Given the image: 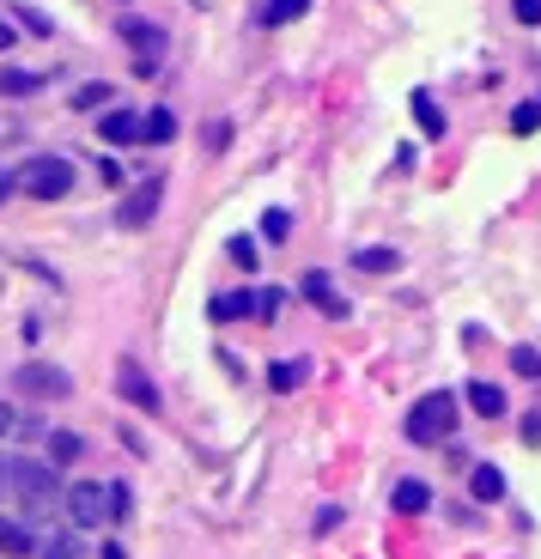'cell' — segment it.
I'll list each match as a JSON object with an SVG mask.
<instances>
[{
	"instance_id": "8fae6325",
	"label": "cell",
	"mask_w": 541,
	"mask_h": 559,
	"mask_svg": "<svg viewBox=\"0 0 541 559\" xmlns=\"http://www.w3.org/2000/svg\"><path fill=\"white\" fill-rule=\"evenodd\" d=\"M469 408H475L481 420H499V414H505V389L487 383V377H475V383H469Z\"/></svg>"
},
{
	"instance_id": "ac0fdd59",
	"label": "cell",
	"mask_w": 541,
	"mask_h": 559,
	"mask_svg": "<svg viewBox=\"0 0 541 559\" xmlns=\"http://www.w3.org/2000/svg\"><path fill=\"white\" fill-rule=\"evenodd\" d=\"M140 140H177V116L159 104V110H146L140 116Z\"/></svg>"
},
{
	"instance_id": "52a82bcc",
	"label": "cell",
	"mask_w": 541,
	"mask_h": 559,
	"mask_svg": "<svg viewBox=\"0 0 541 559\" xmlns=\"http://www.w3.org/2000/svg\"><path fill=\"white\" fill-rule=\"evenodd\" d=\"M159 207H165V177H146L140 189H128V195H122L116 225H122V231H140V225H146L152 213H159Z\"/></svg>"
},
{
	"instance_id": "f1b7e54d",
	"label": "cell",
	"mask_w": 541,
	"mask_h": 559,
	"mask_svg": "<svg viewBox=\"0 0 541 559\" xmlns=\"http://www.w3.org/2000/svg\"><path fill=\"white\" fill-rule=\"evenodd\" d=\"M19 25H25V31H31V37H49V19H43V13H37V7H25V13H19Z\"/></svg>"
},
{
	"instance_id": "7402d4cb",
	"label": "cell",
	"mask_w": 541,
	"mask_h": 559,
	"mask_svg": "<svg viewBox=\"0 0 541 559\" xmlns=\"http://www.w3.org/2000/svg\"><path fill=\"white\" fill-rule=\"evenodd\" d=\"M298 377H304V365H298V359H280V365L268 371V389H274V395H292Z\"/></svg>"
},
{
	"instance_id": "e0dca14e",
	"label": "cell",
	"mask_w": 541,
	"mask_h": 559,
	"mask_svg": "<svg viewBox=\"0 0 541 559\" xmlns=\"http://www.w3.org/2000/svg\"><path fill=\"white\" fill-rule=\"evenodd\" d=\"M298 13H311V0H268V7L256 13V25H268V31H274V25H292Z\"/></svg>"
},
{
	"instance_id": "6da1fadb",
	"label": "cell",
	"mask_w": 541,
	"mask_h": 559,
	"mask_svg": "<svg viewBox=\"0 0 541 559\" xmlns=\"http://www.w3.org/2000/svg\"><path fill=\"white\" fill-rule=\"evenodd\" d=\"M0 493L19 499L25 511H43L55 499V468L37 456H0Z\"/></svg>"
},
{
	"instance_id": "4316f807",
	"label": "cell",
	"mask_w": 541,
	"mask_h": 559,
	"mask_svg": "<svg viewBox=\"0 0 541 559\" xmlns=\"http://www.w3.org/2000/svg\"><path fill=\"white\" fill-rule=\"evenodd\" d=\"M128 517H134V493L116 481V487H110V523H128Z\"/></svg>"
},
{
	"instance_id": "9c48e42d",
	"label": "cell",
	"mask_w": 541,
	"mask_h": 559,
	"mask_svg": "<svg viewBox=\"0 0 541 559\" xmlns=\"http://www.w3.org/2000/svg\"><path fill=\"white\" fill-rule=\"evenodd\" d=\"M116 31H122V43H134L140 55H152V61H159V49H165V31L152 25V19H122Z\"/></svg>"
},
{
	"instance_id": "1f68e13d",
	"label": "cell",
	"mask_w": 541,
	"mask_h": 559,
	"mask_svg": "<svg viewBox=\"0 0 541 559\" xmlns=\"http://www.w3.org/2000/svg\"><path fill=\"white\" fill-rule=\"evenodd\" d=\"M19 189V171H0V207H7V195Z\"/></svg>"
},
{
	"instance_id": "d590c367",
	"label": "cell",
	"mask_w": 541,
	"mask_h": 559,
	"mask_svg": "<svg viewBox=\"0 0 541 559\" xmlns=\"http://www.w3.org/2000/svg\"><path fill=\"white\" fill-rule=\"evenodd\" d=\"M43 559H55V553H43Z\"/></svg>"
},
{
	"instance_id": "7a4b0ae2",
	"label": "cell",
	"mask_w": 541,
	"mask_h": 559,
	"mask_svg": "<svg viewBox=\"0 0 541 559\" xmlns=\"http://www.w3.org/2000/svg\"><path fill=\"white\" fill-rule=\"evenodd\" d=\"M402 432H408V444H444L456 432V395L450 389L420 395V402L408 408V420H402Z\"/></svg>"
},
{
	"instance_id": "3957f363",
	"label": "cell",
	"mask_w": 541,
	"mask_h": 559,
	"mask_svg": "<svg viewBox=\"0 0 541 559\" xmlns=\"http://www.w3.org/2000/svg\"><path fill=\"white\" fill-rule=\"evenodd\" d=\"M19 189L37 195V201H61V195L73 189V165H67L61 152H37V158H25V165H19Z\"/></svg>"
},
{
	"instance_id": "f546056e",
	"label": "cell",
	"mask_w": 541,
	"mask_h": 559,
	"mask_svg": "<svg viewBox=\"0 0 541 559\" xmlns=\"http://www.w3.org/2000/svg\"><path fill=\"white\" fill-rule=\"evenodd\" d=\"M511 13H517L523 25H541V0H511Z\"/></svg>"
},
{
	"instance_id": "277c9868",
	"label": "cell",
	"mask_w": 541,
	"mask_h": 559,
	"mask_svg": "<svg viewBox=\"0 0 541 559\" xmlns=\"http://www.w3.org/2000/svg\"><path fill=\"white\" fill-rule=\"evenodd\" d=\"M61 505H67V523H73V529H104V523H110V487H104V481H73Z\"/></svg>"
},
{
	"instance_id": "5b68a950",
	"label": "cell",
	"mask_w": 541,
	"mask_h": 559,
	"mask_svg": "<svg viewBox=\"0 0 541 559\" xmlns=\"http://www.w3.org/2000/svg\"><path fill=\"white\" fill-rule=\"evenodd\" d=\"M13 389H19V395H37V402H67V395H73V377H67L61 365L31 359V365L13 371Z\"/></svg>"
},
{
	"instance_id": "cb8c5ba5",
	"label": "cell",
	"mask_w": 541,
	"mask_h": 559,
	"mask_svg": "<svg viewBox=\"0 0 541 559\" xmlns=\"http://www.w3.org/2000/svg\"><path fill=\"white\" fill-rule=\"evenodd\" d=\"M225 256L238 262V268H250V274H256V262H262V250H256V237H231V244H225Z\"/></svg>"
},
{
	"instance_id": "30bf717a",
	"label": "cell",
	"mask_w": 541,
	"mask_h": 559,
	"mask_svg": "<svg viewBox=\"0 0 541 559\" xmlns=\"http://www.w3.org/2000/svg\"><path fill=\"white\" fill-rule=\"evenodd\" d=\"M207 316H213V323H238V316H256V292H219V298L207 304Z\"/></svg>"
},
{
	"instance_id": "d6986e66",
	"label": "cell",
	"mask_w": 541,
	"mask_h": 559,
	"mask_svg": "<svg viewBox=\"0 0 541 559\" xmlns=\"http://www.w3.org/2000/svg\"><path fill=\"white\" fill-rule=\"evenodd\" d=\"M353 274H396V250H353Z\"/></svg>"
},
{
	"instance_id": "603a6c76",
	"label": "cell",
	"mask_w": 541,
	"mask_h": 559,
	"mask_svg": "<svg viewBox=\"0 0 541 559\" xmlns=\"http://www.w3.org/2000/svg\"><path fill=\"white\" fill-rule=\"evenodd\" d=\"M262 237H268V244H286V237H292V213H286V207H268V213H262Z\"/></svg>"
},
{
	"instance_id": "d4e9b609",
	"label": "cell",
	"mask_w": 541,
	"mask_h": 559,
	"mask_svg": "<svg viewBox=\"0 0 541 559\" xmlns=\"http://www.w3.org/2000/svg\"><path fill=\"white\" fill-rule=\"evenodd\" d=\"M535 128H541V104L529 98V104H517V110H511V134H535Z\"/></svg>"
},
{
	"instance_id": "9a60e30c",
	"label": "cell",
	"mask_w": 541,
	"mask_h": 559,
	"mask_svg": "<svg viewBox=\"0 0 541 559\" xmlns=\"http://www.w3.org/2000/svg\"><path fill=\"white\" fill-rule=\"evenodd\" d=\"M390 505H396L402 517H420V511L432 505V487H426V481H396V493H390Z\"/></svg>"
},
{
	"instance_id": "44dd1931",
	"label": "cell",
	"mask_w": 541,
	"mask_h": 559,
	"mask_svg": "<svg viewBox=\"0 0 541 559\" xmlns=\"http://www.w3.org/2000/svg\"><path fill=\"white\" fill-rule=\"evenodd\" d=\"M43 86V73H25V67H7L0 73V92H13V98H31Z\"/></svg>"
},
{
	"instance_id": "4fadbf2b",
	"label": "cell",
	"mask_w": 541,
	"mask_h": 559,
	"mask_svg": "<svg viewBox=\"0 0 541 559\" xmlns=\"http://www.w3.org/2000/svg\"><path fill=\"white\" fill-rule=\"evenodd\" d=\"M408 104H414V122H420V134H426V140H444V110H438V98H432V92H414Z\"/></svg>"
},
{
	"instance_id": "e575fe53",
	"label": "cell",
	"mask_w": 541,
	"mask_h": 559,
	"mask_svg": "<svg viewBox=\"0 0 541 559\" xmlns=\"http://www.w3.org/2000/svg\"><path fill=\"white\" fill-rule=\"evenodd\" d=\"M98 559H128V553H122L116 541H104V553H98Z\"/></svg>"
},
{
	"instance_id": "484cf974",
	"label": "cell",
	"mask_w": 541,
	"mask_h": 559,
	"mask_svg": "<svg viewBox=\"0 0 541 559\" xmlns=\"http://www.w3.org/2000/svg\"><path fill=\"white\" fill-rule=\"evenodd\" d=\"M511 371L517 377H541V347H511Z\"/></svg>"
},
{
	"instance_id": "7c38bea8",
	"label": "cell",
	"mask_w": 541,
	"mask_h": 559,
	"mask_svg": "<svg viewBox=\"0 0 541 559\" xmlns=\"http://www.w3.org/2000/svg\"><path fill=\"white\" fill-rule=\"evenodd\" d=\"M469 493H475L481 505H499V499H505V474H499L493 462H475V474H469Z\"/></svg>"
},
{
	"instance_id": "5bb4252c",
	"label": "cell",
	"mask_w": 541,
	"mask_h": 559,
	"mask_svg": "<svg viewBox=\"0 0 541 559\" xmlns=\"http://www.w3.org/2000/svg\"><path fill=\"white\" fill-rule=\"evenodd\" d=\"M98 134H104L110 146H128V140H140V116H134V110H110V116L98 122Z\"/></svg>"
},
{
	"instance_id": "d6a6232c",
	"label": "cell",
	"mask_w": 541,
	"mask_h": 559,
	"mask_svg": "<svg viewBox=\"0 0 541 559\" xmlns=\"http://www.w3.org/2000/svg\"><path fill=\"white\" fill-rule=\"evenodd\" d=\"M19 43V31H13V19H0V49H13Z\"/></svg>"
},
{
	"instance_id": "4dcf8cb0",
	"label": "cell",
	"mask_w": 541,
	"mask_h": 559,
	"mask_svg": "<svg viewBox=\"0 0 541 559\" xmlns=\"http://www.w3.org/2000/svg\"><path fill=\"white\" fill-rule=\"evenodd\" d=\"M523 444H541V414H529V420H523Z\"/></svg>"
},
{
	"instance_id": "ffe728a7",
	"label": "cell",
	"mask_w": 541,
	"mask_h": 559,
	"mask_svg": "<svg viewBox=\"0 0 541 559\" xmlns=\"http://www.w3.org/2000/svg\"><path fill=\"white\" fill-rule=\"evenodd\" d=\"M37 541H31V529L25 523H0V553H13V559H25Z\"/></svg>"
},
{
	"instance_id": "83f0119b",
	"label": "cell",
	"mask_w": 541,
	"mask_h": 559,
	"mask_svg": "<svg viewBox=\"0 0 541 559\" xmlns=\"http://www.w3.org/2000/svg\"><path fill=\"white\" fill-rule=\"evenodd\" d=\"M98 183H104V189H122V183H128L116 158H98Z\"/></svg>"
},
{
	"instance_id": "836d02e7",
	"label": "cell",
	"mask_w": 541,
	"mask_h": 559,
	"mask_svg": "<svg viewBox=\"0 0 541 559\" xmlns=\"http://www.w3.org/2000/svg\"><path fill=\"white\" fill-rule=\"evenodd\" d=\"M13 426H19V414H13L7 402H0V432H13Z\"/></svg>"
},
{
	"instance_id": "2e32d148",
	"label": "cell",
	"mask_w": 541,
	"mask_h": 559,
	"mask_svg": "<svg viewBox=\"0 0 541 559\" xmlns=\"http://www.w3.org/2000/svg\"><path fill=\"white\" fill-rule=\"evenodd\" d=\"M86 438L80 432H49V468H67V462H80Z\"/></svg>"
},
{
	"instance_id": "ba28073f",
	"label": "cell",
	"mask_w": 541,
	"mask_h": 559,
	"mask_svg": "<svg viewBox=\"0 0 541 559\" xmlns=\"http://www.w3.org/2000/svg\"><path fill=\"white\" fill-rule=\"evenodd\" d=\"M298 292L311 298V304H317L323 316H335V323H341V316H347V298H341V292L329 286V274H323V268H311V274H298Z\"/></svg>"
},
{
	"instance_id": "8992f818",
	"label": "cell",
	"mask_w": 541,
	"mask_h": 559,
	"mask_svg": "<svg viewBox=\"0 0 541 559\" xmlns=\"http://www.w3.org/2000/svg\"><path fill=\"white\" fill-rule=\"evenodd\" d=\"M116 395H122L128 408H140V414H159V408H165L159 383H152V377H146L134 359H122V365H116Z\"/></svg>"
}]
</instances>
